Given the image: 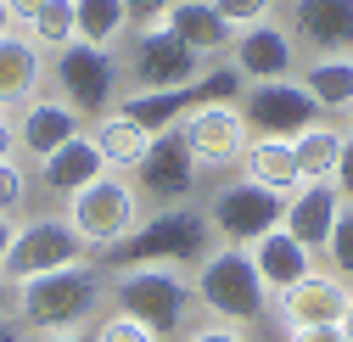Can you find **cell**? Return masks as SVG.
<instances>
[{"mask_svg": "<svg viewBox=\"0 0 353 342\" xmlns=\"http://www.w3.org/2000/svg\"><path fill=\"white\" fill-rule=\"evenodd\" d=\"M180 135H185L196 168H202V163H208V168H213V163H236L241 146L252 141L236 107H202V112H191V118L180 123Z\"/></svg>", "mask_w": 353, "mask_h": 342, "instance_id": "cell-17", "label": "cell"}, {"mask_svg": "<svg viewBox=\"0 0 353 342\" xmlns=\"http://www.w3.org/2000/svg\"><path fill=\"white\" fill-rule=\"evenodd\" d=\"M208 225H213V236L225 241V247H252L258 236H270V230H281V213H286V197H275V191H263V185H252V180H225L213 197H208Z\"/></svg>", "mask_w": 353, "mask_h": 342, "instance_id": "cell-7", "label": "cell"}, {"mask_svg": "<svg viewBox=\"0 0 353 342\" xmlns=\"http://www.w3.org/2000/svg\"><path fill=\"white\" fill-rule=\"evenodd\" d=\"M12 292H17V286H12L6 275H0V320H6V314H12Z\"/></svg>", "mask_w": 353, "mask_h": 342, "instance_id": "cell-40", "label": "cell"}, {"mask_svg": "<svg viewBox=\"0 0 353 342\" xmlns=\"http://www.w3.org/2000/svg\"><path fill=\"white\" fill-rule=\"evenodd\" d=\"M0 342H23V331H17L12 320H0Z\"/></svg>", "mask_w": 353, "mask_h": 342, "instance_id": "cell-43", "label": "cell"}, {"mask_svg": "<svg viewBox=\"0 0 353 342\" xmlns=\"http://www.w3.org/2000/svg\"><path fill=\"white\" fill-rule=\"evenodd\" d=\"M23 202H28V174H23L17 157H6L0 163V219H17Z\"/></svg>", "mask_w": 353, "mask_h": 342, "instance_id": "cell-29", "label": "cell"}, {"mask_svg": "<svg viewBox=\"0 0 353 342\" xmlns=\"http://www.w3.org/2000/svg\"><path fill=\"white\" fill-rule=\"evenodd\" d=\"M17 157V118L12 112H0V163Z\"/></svg>", "mask_w": 353, "mask_h": 342, "instance_id": "cell-35", "label": "cell"}, {"mask_svg": "<svg viewBox=\"0 0 353 342\" xmlns=\"http://www.w3.org/2000/svg\"><path fill=\"white\" fill-rule=\"evenodd\" d=\"M286 28L314 57H353V0H292Z\"/></svg>", "mask_w": 353, "mask_h": 342, "instance_id": "cell-14", "label": "cell"}, {"mask_svg": "<svg viewBox=\"0 0 353 342\" xmlns=\"http://www.w3.org/2000/svg\"><path fill=\"white\" fill-rule=\"evenodd\" d=\"M123 6H129V23H135V28H157L174 0H123Z\"/></svg>", "mask_w": 353, "mask_h": 342, "instance_id": "cell-32", "label": "cell"}, {"mask_svg": "<svg viewBox=\"0 0 353 342\" xmlns=\"http://www.w3.org/2000/svg\"><path fill=\"white\" fill-rule=\"evenodd\" d=\"M34 342H90V331H46V336H34Z\"/></svg>", "mask_w": 353, "mask_h": 342, "instance_id": "cell-38", "label": "cell"}, {"mask_svg": "<svg viewBox=\"0 0 353 342\" xmlns=\"http://www.w3.org/2000/svg\"><path fill=\"white\" fill-rule=\"evenodd\" d=\"M325 264H331L336 281L353 286V202L342 208V219H336V230H331V241H325Z\"/></svg>", "mask_w": 353, "mask_h": 342, "instance_id": "cell-28", "label": "cell"}, {"mask_svg": "<svg viewBox=\"0 0 353 342\" xmlns=\"http://www.w3.org/2000/svg\"><path fill=\"white\" fill-rule=\"evenodd\" d=\"M336 331H342V342H353V303H347V314L336 320Z\"/></svg>", "mask_w": 353, "mask_h": 342, "instance_id": "cell-42", "label": "cell"}, {"mask_svg": "<svg viewBox=\"0 0 353 342\" xmlns=\"http://www.w3.org/2000/svg\"><path fill=\"white\" fill-rule=\"evenodd\" d=\"M225 57H230V68L247 84H275V79H292L297 73V39H292V28H281L270 17V23L236 28V39H230Z\"/></svg>", "mask_w": 353, "mask_h": 342, "instance_id": "cell-10", "label": "cell"}, {"mask_svg": "<svg viewBox=\"0 0 353 342\" xmlns=\"http://www.w3.org/2000/svg\"><path fill=\"white\" fill-rule=\"evenodd\" d=\"M303 90L320 101V112H331V107H353V57H314L303 68Z\"/></svg>", "mask_w": 353, "mask_h": 342, "instance_id": "cell-25", "label": "cell"}, {"mask_svg": "<svg viewBox=\"0 0 353 342\" xmlns=\"http://www.w3.org/2000/svg\"><path fill=\"white\" fill-rule=\"evenodd\" d=\"M331 185L342 191V202H353V135H342V152H336V174Z\"/></svg>", "mask_w": 353, "mask_h": 342, "instance_id": "cell-33", "label": "cell"}, {"mask_svg": "<svg viewBox=\"0 0 353 342\" xmlns=\"http://www.w3.org/2000/svg\"><path fill=\"white\" fill-rule=\"evenodd\" d=\"M241 180H252V185H263V191H275V197H292L297 185H303V168H297V152H292V141H247L241 146Z\"/></svg>", "mask_w": 353, "mask_h": 342, "instance_id": "cell-21", "label": "cell"}, {"mask_svg": "<svg viewBox=\"0 0 353 342\" xmlns=\"http://www.w3.org/2000/svg\"><path fill=\"white\" fill-rule=\"evenodd\" d=\"M12 236H17V225L0 219V264H6V252H12Z\"/></svg>", "mask_w": 353, "mask_h": 342, "instance_id": "cell-39", "label": "cell"}, {"mask_svg": "<svg viewBox=\"0 0 353 342\" xmlns=\"http://www.w3.org/2000/svg\"><path fill=\"white\" fill-rule=\"evenodd\" d=\"M342 191L331 185V180H308V185H297L292 197H286V213H281V230H292L308 252H325V241H331V230H336V219H342Z\"/></svg>", "mask_w": 353, "mask_h": 342, "instance_id": "cell-15", "label": "cell"}, {"mask_svg": "<svg viewBox=\"0 0 353 342\" xmlns=\"http://www.w3.org/2000/svg\"><path fill=\"white\" fill-rule=\"evenodd\" d=\"M163 28H168L174 39H185L196 57H225L230 39H236V28L219 17L213 0H174V6L163 12Z\"/></svg>", "mask_w": 353, "mask_h": 342, "instance_id": "cell-19", "label": "cell"}, {"mask_svg": "<svg viewBox=\"0 0 353 342\" xmlns=\"http://www.w3.org/2000/svg\"><path fill=\"white\" fill-rule=\"evenodd\" d=\"M12 28H17V23H12V6H6V0H0V39H6Z\"/></svg>", "mask_w": 353, "mask_h": 342, "instance_id": "cell-41", "label": "cell"}, {"mask_svg": "<svg viewBox=\"0 0 353 342\" xmlns=\"http://www.w3.org/2000/svg\"><path fill=\"white\" fill-rule=\"evenodd\" d=\"M292 342H342L336 325H314V331H292Z\"/></svg>", "mask_w": 353, "mask_h": 342, "instance_id": "cell-36", "label": "cell"}, {"mask_svg": "<svg viewBox=\"0 0 353 342\" xmlns=\"http://www.w3.org/2000/svg\"><path fill=\"white\" fill-rule=\"evenodd\" d=\"M107 297L118 303V314L152 325L163 342L168 336H185V320H191V303L196 292L180 270L168 264H129V270H112L107 275Z\"/></svg>", "mask_w": 353, "mask_h": 342, "instance_id": "cell-1", "label": "cell"}, {"mask_svg": "<svg viewBox=\"0 0 353 342\" xmlns=\"http://www.w3.org/2000/svg\"><path fill=\"white\" fill-rule=\"evenodd\" d=\"M73 28H79L84 46L112 51L135 23H129V6H123V0H73Z\"/></svg>", "mask_w": 353, "mask_h": 342, "instance_id": "cell-24", "label": "cell"}, {"mask_svg": "<svg viewBox=\"0 0 353 342\" xmlns=\"http://www.w3.org/2000/svg\"><path fill=\"white\" fill-rule=\"evenodd\" d=\"M46 84V51L28 34H6L0 39V112L28 107Z\"/></svg>", "mask_w": 353, "mask_h": 342, "instance_id": "cell-18", "label": "cell"}, {"mask_svg": "<svg viewBox=\"0 0 353 342\" xmlns=\"http://www.w3.org/2000/svg\"><path fill=\"white\" fill-rule=\"evenodd\" d=\"M62 219L73 225V236H79L84 247L112 252L118 241H129L135 225H141V191L129 185L123 174H101V180H90L84 191L68 197V213H62Z\"/></svg>", "mask_w": 353, "mask_h": 342, "instance_id": "cell-5", "label": "cell"}, {"mask_svg": "<svg viewBox=\"0 0 353 342\" xmlns=\"http://www.w3.org/2000/svg\"><path fill=\"white\" fill-rule=\"evenodd\" d=\"M292 152H297V168H303V185H308V180H331V174H336L342 135L331 130V123H314V130H303V135L292 141Z\"/></svg>", "mask_w": 353, "mask_h": 342, "instance_id": "cell-26", "label": "cell"}, {"mask_svg": "<svg viewBox=\"0 0 353 342\" xmlns=\"http://www.w3.org/2000/svg\"><path fill=\"white\" fill-rule=\"evenodd\" d=\"M347 135H353V107H347Z\"/></svg>", "mask_w": 353, "mask_h": 342, "instance_id": "cell-44", "label": "cell"}, {"mask_svg": "<svg viewBox=\"0 0 353 342\" xmlns=\"http://www.w3.org/2000/svg\"><path fill=\"white\" fill-rule=\"evenodd\" d=\"M73 135H84V118L62 101V96H34L23 112H17V152L46 163L57 146H68Z\"/></svg>", "mask_w": 353, "mask_h": 342, "instance_id": "cell-16", "label": "cell"}, {"mask_svg": "<svg viewBox=\"0 0 353 342\" xmlns=\"http://www.w3.org/2000/svg\"><path fill=\"white\" fill-rule=\"evenodd\" d=\"M90 342H163L152 325H141V320H129V314H107L96 331H90Z\"/></svg>", "mask_w": 353, "mask_h": 342, "instance_id": "cell-30", "label": "cell"}, {"mask_svg": "<svg viewBox=\"0 0 353 342\" xmlns=\"http://www.w3.org/2000/svg\"><path fill=\"white\" fill-rule=\"evenodd\" d=\"M247 252H252V270H258V281L270 286V292H286V286H297L303 275H314V252H308L292 230L258 236Z\"/></svg>", "mask_w": 353, "mask_h": 342, "instance_id": "cell-20", "label": "cell"}, {"mask_svg": "<svg viewBox=\"0 0 353 342\" xmlns=\"http://www.w3.org/2000/svg\"><path fill=\"white\" fill-rule=\"evenodd\" d=\"M213 241L219 236H213L202 208H157L152 219L135 225V236L107 252V264L112 270H129V264H168V270H180V264H202L213 252Z\"/></svg>", "mask_w": 353, "mask_h": 342, "instance_id": "cell-2", "label": "cell"}, {"mask_svg": "<svg viewBox=\"0 0 353 342\" xmlns=\"http://www.w3.org/2000/svg\"><path fill=\"white\" fill-rule=\"evenodd\" d=\"M28 28V39L39 51H68L73 39H79V28H73V0H39V12L23 23Z\"/></svg>", "mask_w": 353, "mask_h": 342, "instance_id": "cell-27", "label": "cell"}, {"mask_svg": "<svg viewBox=\"0 0 353 342\" xmlns=\"http://www.w3.org/2000/svg\"><path fill=\"white\" fill-rule=\"evenodd\" d=\"M6 6H12V23H28L39 12V0H6Z\"/></svg>", "mask_w": 353, "mask_h": 342, "instance_id": "cell-37", "label": "cell"}, {"mask_svg": "<svg viewBox=\"0 0 353 342\" xmlns=\"http://www.w3.org/2000/svg\"><path fill=\"white\" fill-rule=\"evenodd\" d=\"M84 259H90V247L73 236V225H68V219H57V213H46V219L17 225L12 252H6V264H0V275L17 286V281H34V275L73 270V264H84Z\"/></svg>", "mask_w": 353, "mask_h": 342, "instance_id": "cell-8", "label": "cell"}, {"mask_svg": "<svg viewBox=\"0 0 353 342\" xmlns=\"http://www.w3.org/2000/svg\"><path fill=\"white\" fill-rule=\"evenodd\" d=\"M135 168H141V191L152 202H163V208H180L196 191V157H191V146H185L180 130L152 135V146H146V157Z\"/></svg>", "mask_w": 353, "mask_h": 342, "instance_id": "cell-12", "label": "cell"}, {"mask_svg": "<svg viewBox=\"0 0 353 342\" xmlns=\"http://www.w3.org/2000/svg\"><path fill=\"white\" fill-rule=\"evenodd\" d=\"M247 135L258 141H297L303 130H314V123H325L320 101L303 90L297 79H275V84H247L241 101H236Z\"/></svg>", "mask_w": 353, "mask_h": 342, "instance_id": "cell-6", "label": "cell"}, {"mask_svg": "<svg viewBox=\"0 0 353 342\" xmlns=\"http://www.w3.org/2000/svg\"><path fill=\"white\" fill-rule=\"evenodd\" d=\"M101 174H107V163H101V152H96L90 135H73L68 146H57L46 163H39V185L57 191V197H73L90 180H101Z\"/></svg>", "mask_w": 353, "mask_h": 342, "instance_id": "cell-22", "label": "cell"}, {"mask_svg": "<svg viewBox=\"0 0 353 342\" xmlns=\"http://www.w3.org/2000/svg\"><path fill=\"white\" fill-rule=\"evenodd\" d=\"M219 17H225L230 28H252V23H270L275 17V0H213Z\"/></svg>", "mask_w": 353, "mask_h": 342, "instance_id": "cell-31", "label": "cell"}, {"mask_svg": "<svg viewBox=\"0 0 353 342\" xmlns=\"http://www.w3.org/2000/svg\"><path fill=\"white\" fill-rule=\"evenodd\" d=\"M185 342H247V331H241V325H225V320H213V325H202V331H185Z\"/></svg>", "mask_w": 353, "mask_h": 342, "instance_id": "cell-34", "label": "cell"}, {"mask_svg": "<svg viewBox=\"0 0 353 342\" xmlns=\"http://www.w3.org/2000/svg\"><path fill=\"white\" fill-rule=\"evenodd\" d=\"M196 303L213 314V320H225V325H258L263 314H270V286L258 281L252 270V252L247 247H213L208 259L196 264Z\"/></svg>", "mask_w": 353, "mask_h": 342, "instance_id": "cell-3", "label": "cell"}, {"mask_svg": "<svg viewBox=\"0 0 353 342\" xmlns=\"http://www.w3.org/2000/svg\"><path fill=\"white\" fill-rule=\"evenodd\" d=\"M129 73H135L141 90H180V84L202 79V57L157 23V28H141L135 57H129Z\"/></svg>", "mask_w": 353, "mask_h": 342, "instance_id": "cell-11", "label": "cell"}, {"mask_svg": "<svg viewBox=\"0 0 353 342\" xmlns=\"http://www.w3.org/2000/svg\"><path fill=\"white\" fill-rule=\"evenodd\" d=\"M353 303V286L336 281L331 270H314V275H303L297 286L281 292V325L286 331H314V325H336Z\"/></svg>", "mask_w": 353, "mask_h": 342, "instance_id": "cell-13", "label": "cell"}, {"mask_svg": "<svg viewBox=\"0 0 353 342\" xmlns=\"http://www.w3.org/2000/svg\"><path fill=\"white\" fill-rule=\"evenodd\" d=\"M57 96L79 112V118H101L118 107V62L101 46L73 39L68 51H57Z\"/></svg>", "mask_w": 353, "mask_h": 342, "instance_id": "cell-9", "label": "cell"}, {"mask_svg": "<svg viewBox=\"0 0 353 342\" xmlns=\"http://www.w3.org/2000/svg\"><path fill=\"white\" fill-rule=\"evenodd\" d=\"M101 303V275L90 264H73V270H57V275H34V281H17L12 292V309L28 331H79L84 320L96 314Z\"/></svg>", "mask_w": 353, "mask_h": 342, "instance_id": "cell-4", "label": "cell"}, {"mask_svg": "<svg viewBox=\"0 0 353 342\" xmlns=\"http://www.w3.org/2000/svg\"><path fill=\"white\" fill-rule=\"evenodd\" d=\"M90 141H96V152H101L107 168H135L146 157V146H152V135L141 130L135 118H123V112H101V123H96Z\"/></svg>", "mask_w": 353, "mask_h": 342, "instance_id": "cell-23", "label": "cell"}]
</instances>
